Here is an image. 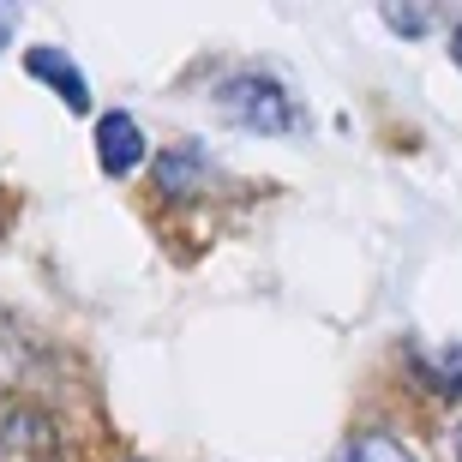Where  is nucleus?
<instances>
[{"label":"nucleus","mask_w":462,"mask_h":462,"mask_svg":"<svg viewBox=\"0 0 462 462\" xmlns=\"http://www.w3.org/2000/svg\"><path fill=\"white\" fill-rule=\"evenodd\" d=\"M210 103L228 126L240 133H258V138H276V133H294L300 126V103H294V90L276 79V72H258V67H240L228 72L223 85L210 90Z\"/></svg>","instance_id":"obj_1"},{"label":"nucleus","mask_w":462,"mask_h":462,"mask_svg":"<svg viewBox=\"0 0 462 462\" xmlns=\"http://www.w3.org/2000/svg\"><path fill=\"white\" fill-rule=\"evenodd\" d=\"M0 462H67V432L36 402H0Z\"/></svg>","instance_id":"obj_2"},{"label":"nucleus","mask_w":462,"mask_h":462,"mask_svg":"<svg viewBox=\"0 0 462 462\" xmlns=\"http://www.w3.org/2000/svg\"><path fill=\"white\" fill-rule=\"evenodd\" d=\"M217 187V156L205 144H169V151L156 156V192L169 199V205H187V199H205Z\"/></svg>","instance_id":"obj_3"},{"label":"nucleus","mask_w":462,"mask_h":462,"mask_svg":"<svg viewBox=\"0 0 462 462\" xmlns=\"http://www.w3.org/2000/svg\"><path fill=\"white\" fill-rule=\"evenodd\" d=\"M138 162H144V126H138L126 108H108V115L97 120V169L126 180Z\"/></svg>","instance_id":"obj_4"},{"label":"nucleus","mask_w":462,"mask_h":462,"mask_svg":"<svg viewBox=\"0 0 462 462\" xmlns=\"http://www.w3.org/2000/svg\"><path fill=\"white\" fill-rule=\"evenodd\" d=\"M24 67H31V79H42V85H49L54 97H60V103L72 108V115H85V108H90V79H85L79 67H72V60H67L60 49H49V42H42V49L24 54Z\"/></svg>","instance_id":"obj_5"},{"label":"nucleus","mask_w":462,"mask_h":462,"mask_svg":"<svg viewBox=\"0 0 462 462\" xmlns=\"http://www.w3.org/2000/svg\"><path fill=\"white\" fill-rule=\"evenodd\" d=\"M409 366H414V378H420L432 396L462 402V343H450V348H409Z\"/></svg>","instance_id":"obj_6"},{"label":"nucleus","mask_w":462,"mask_h":462,"mask_svg":"<svg viewBox=\"0 0 462 462\" xmlns=\"http://www.w3.org/2000/svg\"><path fill=\"white\" fill-rule=\"evenodd\" d=\"M337 462H420L396 432H355L343 450H337Z\"/></svg>","instance_id":"obj_7"},{"label":"nucleus","mask_w":462,"mask_h":462,"mask_svg":"<svg viewBox=\"0 0 462 462\" xmlns=\"http://www.w3.org/2000/svg\"><path fill=\"white\" fill-rule=\"evenodd\" d=\"M384 24H391L396 36H427L432 13H414V6H384Z\"/></svg>","instance_id":"obj_8"},{"label":"nucleus","mask_w":462,"mask_h":462,"mask_svg":"<svg viewBox=\"0 0 462 462\" xmlns=\"http://www.w3.org/2000/svg\"><path fill=\"white\" fill-rule=\"evenodd\" d=\"M450 60H457V67H462V18H457V24H450Z\"/></svg>","instance_id":"obj_9"},{"label":"nucleus","mask_w":462,"mask_h":462,"mask_svg":"<svg viewBox=\"0 0 462 462\" xmlns=\"http://www.w3.org/2000/svg\"><path fill=\"white\" fill-rule=\"evenodd\" d=\"M13 42V13H0V49Z\"/></svg>","instance_id":"obj_10"},{"label":"nucleus","mask_w":462,"mask_h":462,"mask_svg":"<svg viewBox=\"0 0 462 462\" xmlns=\"http://www.w3.org/2000/svg\"><path fill=\"white\" fill-rule=\"evenodd\" d=\"M457 462H462V427H457Z\"/></svg>","instance_id":"obj_11"}]
</instances>
